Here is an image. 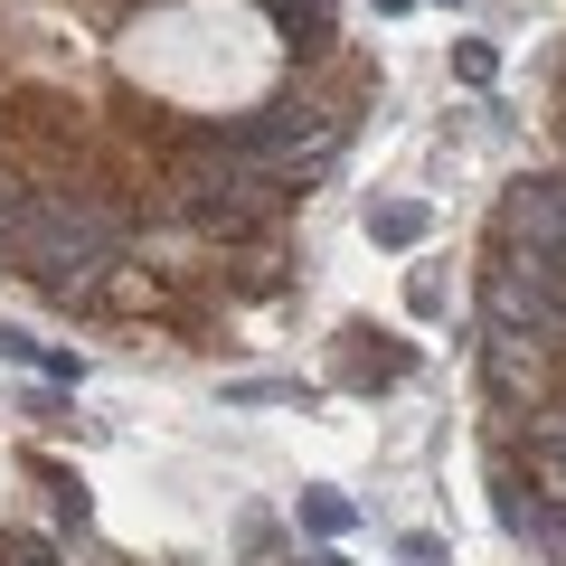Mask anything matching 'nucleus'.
I'll use <instances>...</instances> for the list:
<instances>
[{
	"instance_id": "f257e3e1",
	"label": "nucleus",
	"mask_w": 566,
	"mask_h": 566,
	"mask_svg": "<svg viewBox=\"0 0 566 566\" xmlns=\"http://www.w3.org/2000/svg\"><path fill=\"white\" fill-rule=\"evenodd\" d=\"M359 95L340 0H0V274L114 340H227Z\"/></svg>"
}]
</instances>
